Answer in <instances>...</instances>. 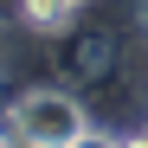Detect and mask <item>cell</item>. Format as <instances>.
Listing matches in <instances>:
<instances>
[{
	"mask_svg": "<svg viewBox=\"0 0 148 148\" xmlns=\"http://www.w3.org/2000/svg\"><path fill=\"white\" fill-rule=\"evenodd\" d=\"M19 129H26L32 142H77V110L64 103V97H32L26 110H19Z\"/></svg>",
	"mask_w": 148,
	"mask_h": 148,
	"instance_id": "1",
	"label": "cell"
},
{
	"mask_svg": "<svg viewBox=\"0 0 148 148\" xmlns=\"http://www.w3.org/2000/svg\"><path fill=\"white\" fill-rule=\"evenodd\" d=\"M32 19H39V26H52V19H64V0H32Z\"/></svg>",
	"mask_w": 148,
	"mask_h": 148,
	"instance_id": "2",
	"label": "cell"
}]
</instances>
